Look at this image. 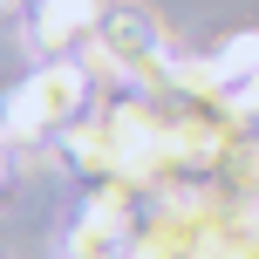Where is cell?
<instances>
[{
	"mask_svg": "<svg viewBox=\"0 0 259 259\" xmlns=\"http://www.w3.org/2000/svg\"><path fill=\"white\" fill-rule=\"evenodd\" d=\"M89 14H96V0H48V7H41V34H48V41L82 34V27H89Z\"/></svg>",
	"mask_w": 259,
	"mask_h": 259,
	"instance_id": "cell-1",
	"label": "cell"
},
{
	"mask_svg": "<svg viewBox=\"0 0 259 259\" xmlns=\"http://www.w3.org/2000/svg\"><path fill=\"white\" fill-rule=\"evenodd\" d=\"M103 41H109L116 55H143L157 34H150V21H143V14H109V21H103Z\"/></svg>",
	"mask_w": 259,
	"mask_h": 259,
	"instance_id": "cell-2",
	"label": "cell"
}]
</instances>
